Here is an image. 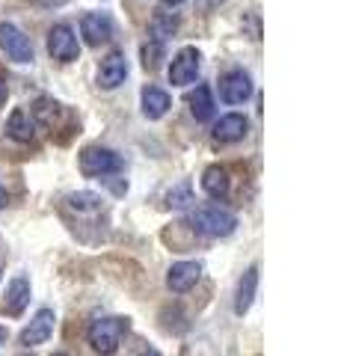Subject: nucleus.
Returning a JSON list of instances; mask_svg holds the SVG:
<instances>
[{"mask_svg": "<svg viewBox=\"0 0 338 356\" xmlns=\"http://www.w3.org/2000/svg\"><path fill=\"white\" fill-rule=\"evenodd\" d=\"M131 330V321L128 318H119V315H110V318H95L86 330V341L92 344V350L101 356H113L119 350L122 339L128 336Z\"/></svg>", "mask_w": 338, "mask_h": 356, "instance_id": "1", "label": "nucleus"}, {"mask_svg": "<svg viewBox=\"0 0 338 356\" xmlns=\"http://www.w3.org/2000/svg\"><path fill=\"white\" fill-rule=\"evenodd\" d=\"M187 226L202 238H229L238 229V217L220 205H205L187 217Z\"/></svg>", "mask_w": 338, "mask_h": 356, "instance_id": "2", "label": "nucleus"}, {"mask_svg": "<svg viewBox=\"0 0 338 356\" xmlns=\"http://www.w3.org/2000/svg\"><path fill=\"white\" fill-rule=\"evenodd\" d=\"M122 158L113 149H101V146H86L81 152V172L86 178H107L122 172Z\"/></svg>", "mask_w": 338, "mask_h": 356, "instance_id": "3", "label": "nucleus"}, {"mask_svg": "<svg viewBox=\"0 0 338 356\" xmlns=\"http://www.w3.org/2000/svg\"><path fill=\"white\" fill-rule=\"evenodd\" d=\"M48 54L56 63H74L81 60V42L69 24H54L48 33Z\"/></svg>", "mask_w": 338, "mask_h": 356, "instance_id": "4", "label": "nucleus"}, {"mask_svg": "<svg viewBox=\"0 0 338 356\" xmlns=\"http://www.w3.org/2000/svg\"><path fill=\"white\" fill-rule=\"evenodd\" d=\"M202 72V54L196 48H182L169 65V83L172 86H190Z\"/></svg>", "mask_w": 338, "mask_h": 356, "instance_id": "5", "label": "nucleus"}, {"mask_svg": "<svg viewBox=\"0 0 338 356\" xmlns=\"http://www.w3.org/2000/svg\"><path fill=\"white\" fill-rule=\"evenodd\" d=\"M0 48H3V54L13 63H33V44H30V39L15 24H9V21L0 24Z\"/></svg>", "mask_w": 338, "mask_h": 356, "instance_id": "6", "label": "nucleus"}, {"mask_svg": "<svg viewBox=\"0 0 338 356\" xmlns=\"http://www.w3.org/2000/svg\"><path fill=\"white\" fill-rule=\"evenodd\" d=\"M54 324H56L54 309H39L36 315H33L30 324L21 330V344H24V348H36V344H45V341L54 336Z\"/></svg>", "mask_w": 338, "mask_h": 356, "instance_id": "7", "label": "nucleus"}, {"mask_svg": "<svg viewBox=\"0 0 338 356\" xmlns=\"http://www.w3.org/2000/svg\"><path fill=\"white\" fill-rule=\"evenodd\" d=\"M250 95H252V81L246 72L234 69L220 77V98L225 104H243Z\"/></svg>", "mask_w": 338, "mask_h": 356, "instance_id": "8", "label": "nucleus"}, {"mask_svg": "<svg viewBox=\"0 0 338 356\" xmlns=\"http://www.w3.org/2000/svg\"><path fill=\"white\" fill-rule=\"evenodd\" d=\"M199 280H202L199 261H175L166 273V285H169V291H175V294H187Z\"/></svg>", "mask_w": 338, "mask_h": 356, "instance_id": "9", "label": "nucleus"}, {"mask_svg": "<svg viewBox=\"0 0 338 356\" xmlns=\"http://www.w3.org/2000/svg\"><path fill=\"white\" fill-rule=\"evenodd\" d=\"M125 77H128V60L122 51H113L107 60H101V65H98V86L101 89H116L125 83Z\"/></svg>", "mask_w": 338, "mask_h": 356, "instance_id": "10", "label": "nucleus"}, {"mask_svg": "<svg viewBox=\"0 0 338 356\" xmlns=\"http://www.w3.org/2000/svg\"><path fill=\"white\" fill-rule=\"evenodd\" d=\"M81 33H83L86 44L98 48V44L113 39V18L107 13H89L81 18Z\"/></svg>", "mask_w": 338, "mask_h": 356, "instance_id": "11", "label": "nucleus"}, {"mask_svg": "<svg viewBox=\"0 0 338 356\" xmlns=\"http://www.w3.org/2000/svg\"><path fill=\"white\" fill-rule=\"evenodd\" d=\"M246 131H250V122H246V116L241 113H229V116H223L217 125H214V140L217 143H238L246 137Z\"/></svg>", "mask_w": 338, "mask_h": 356, "instance_id": "12", "label": "nucleus"}, {"mask_svg": "<svg viewBox=\"0 0 338 356\" xmlns=\"http://www.w3.org/2000/svg\"><path fill=\"white\" fill-rule=\"evenodd\" d=\"M202 191H205L211 199H225L232 191V178H229V170L225 166H208L205 172H202Z\"/></svg>", "mask_w": 338, "mask_h": 356, "instance_id": "13", "label": "nucleus"}, {"mask_svg": "<svg viewBox=\"0 0 338 356\" xmlns=\"http://www.w3.org/2000/svg\"><path fill=\"white\" fill-rule=\"evenodd\" d=\"M36 131H39V125H36V119H33L30 110H24V107L13 110V116H9V122H6V134H9V137L21 140V143H30L33 137H36Z\"/></svg>", "mask_w": 338, "mask_h": 356, "instance_id": "14", "label": "nucleus"}, {"mask_svg": "<svg viewBox=\"0 0 338 356\" xmlns=\"http://www.w3.org/2000/svg\"><path fill=\"white\" fill-rule=\"evenodd\" d=\"M30 303V280L27 276H15L13 282L6 288V303H3V312L6 315H21Z\"/></svg>", "mask_w": 338, "mask_h": 356, "instance_id": "15", "label": "nucleus"}, {"mask_svg": "<svg viewBox=\"0 0 338 356\" xmlns=\"http://www.w3.org/2000/svg\"><path fill=\"white\" fill-rule=\"evenodd\" d=\"M255 291H258V267H250L241 282H238V291H234V315H246L255 300Z\"/></svg>", "mask_w": 338, "mask_h": 356, "instance_id": "16", "label": "nucleus"}, {"mask_svg": "<svg viewBox=\"0 0 338 356\" xmlns=\"http://www.w3.org/2000/svg\"><path fill=\"white\" fill-rule=\"evenodd\" d=\"M169 107H172V102H169V95L163 92V89H157V86H145L143 89V113H145V119H161V116H166Z\"/></svg>", "mask_w": 338, "mask_h": 356, "instance_id": "17", "label": "nucleus"}, {"mask_svg": "<svg viewBox=\"0 0 338 356\" xmlns=\"http://www.w3.org/2000/svg\"><path fill=\"white\" fill-rule=\"evenodd\" d=\"M187 104H190V113H193L196 122H208L214 116V95L208 86H196L193 92L187 95Z\"/></svg>", "mask_w": 338, "mask_h": 356, "instance_id": "18", "label": "nucleus"}, {"mask_svg": "<svg viewBox=\"0 0 338 356\" xmlns=\"http://www.w3.org/2000/svg\"><path fill=\"white\" fill-rule=\"evenodd\" d=\"M178 30V15H172V13H157L154 18H152V24H149V33H152V42H166L172 33Z\"/></svg>", "mask_w": 338, "mask_h": 356, "instance_id": "19", "label": "nucleus"}, {"mask_svg": "<svg viewBox=\"0 0 338 356\" xmlns=\"http://www.w3.org/2000/svg\"><path fill=\"white\" fill-rule=\"evenodd\" d=\"M65 202H69V208L81 211V214H89V211H98L104 199H101L98 193H92V191H77V193L65 196Z\"/></svg>", "mask_w": 338, "mask_h": 356, "instance_id": "20", "label": "nucleus"}, {"mask_svg": "<svg viewBox=\"0 0 338 356\" xmlns=\"http://www.w3.org/2000/svg\"><path fill=\"white\" fill-rule=\"evenodd\" d=\"M30 113H33V119H36V125L51 128V125H54V119H56V113H60V104L51 102V98H39V102L33 104Z\"/></svg>", "mask_w": 338, "mask_h": 356, "instance_id": "21", "label": "nucleus"}, {"mask_svg": "<svg viewBox=\"0 0 338 356\" xmlns=\"http://www.w3.org/2000/svg\"><path fill=\"white\" fill-rule=\"evenodd\" d=\"M193 202V191H190V184H178L172 191L166 193V205L169 208H187Z\"/></svg>", "mask_w": 338, "mask_h": 356, "instance_id": "22", "label": "nucleus"}, {"mask_svg": "<svg viewBox=\"0 0 338 356\" xmlns=\"http://www.w3.org/2000/svg\"><path fill=\"white\" fill-rule=\"evenodd\" d=\"M161 54H163V44L161 42L143 44V69L145 72H154L157 65H161Z\"/></svg>", "mask_w": 338, "mask_h": 356, "instance_id": "23", "label": "nucleus"}, {"mask_svg": "<svg viewBox=\"0 0 338 356\" xmlns=\"http://www.w3.org/2000/svg\"><path fill=\"white\" fill-rule=\"evenodd\" d=\"M6 95H9V89H6V81H3V77H0V107L6 104Z\"/></svg>", "mask_w": 338, "mask_h": 356, "instance_id": "24", "label": "nucleus"}, {"mask_svg": "<svg viewBox=\"0 0 338 356\" xmlns=\"http://www.w3.org/2000/svg\"><path fill=\"white\" fill-rule=\"evenodd\" d=\"M220 3H223V0H199L202 9H214V6H220Z\"/></svg>", "mask_w": 338, "mask_h": 356, "instance_id": "25", "label": "nucleus"}, {"mask_svg": "<svg viewBox=\"0 0 338 356\" xmlns=\"http://www.w3.org/2000/svg\"><path fill=\"white\" fill-rule=\"evenodd\" d=\"M6 339H9V330H6V327H0V344H6Z\"/></svg>", "mask_w": 338, "mask_h": 356, "instance_id": "26", "label": "nucleus"}, {"mask_svg": "<svg viewBox=\"0 0 338 356\" xmlns=\"http://www.w3.org/2000/svg\"><path fill=\"white\" fill-rule=\"evenodd\" d=\"M0 208H6V191H3V184H0Z\"/></svg>", "mask_w": 338, "mask_h": 356, "instance_id": "27", "label": "nucleus"}, {"mask_svg": "<svg viewBox=\"0 0 338 356\" xmlns=\"http://www.w3.org/2000/svg\"><path fill=\"white\" fill-rule=\"evenodd\" d=\"M182 3V0H163V6H178Z\"/></svg>", "mask_w": 338, "mask_h": 356, "instance_id": "28", "label": "nucleus"}, {"mask_svg": "<svg viewBox=\"0 0 338 356\" xmlns=\"http://www.w3.org/2000/svg\"><path fill=\"white\" fill-rule=\"evenodd\" d=\"M143 356H161V353H157V350H145Z\"/></svg>", "mask_w": 338, "mask_h": 356, "instance_id": "29", "label": "nucleus"}, {"mask_svg": "<svg viewBox=\"0 0 338 356\" xmlns=\"http://www.w3.org/2000/svg\"><path fill=\"white\" fill-rule=\"evenodd\" d=\"M54 356H69V353H54Z\"/></svg>", "mask_w": 338, "mask_h": 356, "instance_id": "30", "label": "nucleus"}]
</instances>
